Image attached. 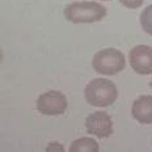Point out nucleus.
<instances>
[{"mask_svg": "<svg viewBox=\"0 0 152 152\" xmlns=\"http://www.w3.org/2000/svg\"><path fill=\"white\" fill-rule=\"evenodd\" d=\"M87 102L96 107H106L113 105L118 99L117 85L109 79L97 77L91 80L84 89Z\"/></svg>", "mask_w": 152, "mask_h": 152, "instance_id": "nucleus-1", "label": "nucleus"}, {"mask_svg": "<svg viewBox=\"0 0 152 152\" xmlns=\"http://www.w3.org/2000/svg\"><path fill=\"white\" fill-rule=\"evenodd\" d=\"M107 11L96 1H75L64 8V16L74 24H92L101 21Z\"/></svg>", "mask_w": 152, "mask_h": 152, "instance_id": "nucleus-2", "label": "nucleus"}, {"mask_svg": "<svg viewBox=\"0 0 152 152\" xmlns=\"http://www.w3.org/2000/svg\"><path fill=\"white\" fill-rule=\"evenodd\" d=\"M94 71L100 75L113 76L121 72L126 66V58L119 50L109 47L94 54L92 61Z\"/></svg>", "mask_w": 152, "mask_h": 152, "instance_id": "nucleus-3", "label": "nucleus"}, {"mask_svg": "<svg viewBox=\"0 0 152 152\" xmlns=\"http://www.w3.org/2000/svg\"><path fill=\"white\" fill-rule=\"evenodd\" d=\"M67 105V97L59 91L45 92L37 99V110L43 115H61Z\"/></svg>", "mask_w": 152, "mask_h": 152, "instance_id": "nucleus-4", "label": "nucleus"}, {"mask_svg": "<svg viewBox=\"0 0 152 152\" xmlns=\"http://www.w3.org/2000/svg\"><path fill=\"white\" fill-rule=\"evenodd\" d=\"M85 130L88 134L94 135L100 139L109 138L113 134L112 117L102 110L92 113L85 119Z\"/></svg>", "mask_w": 152, "mask_h": 152, "instance_id": "nucleus-5", "label": "nucleus"}, {"mask_svg": "<svg viewBox=\"0 0 152 152\" xmlns=\"http://www.w3.org/2000/svg\"><path fill=\"white\" fill-rule=\"evenodd\" d=\"M130 66L139 75H152V47L138 45L129 54Z\"/></svg>", "mask_w": 152, "mask_h": 152, "instance_id": "nucleus-6", "label": "nucleus"}, {"mask_svg": "<svg viewBox=\"0 0 152 152\" xmlns=\"http://www.w3.org/2000/svg\"><path fill=\"white\" fill-rule=\"evenodd\" d=\"M131 114L139 123L151 125L152 123V96L143 94L134 101Z\"/></svg>", "mask_w": 152, "mask_h": 152, "instance_id": "nucleus-7", "label": "nucleus"}, {"mask_svg": "<svg viewBox=\"0 0 152 152\" xmlns=\"http://www.w3.org/2000/svg\"><path fill=\"white\" fill-rule=\"evenodd\" d=\"M100 150V145L96 140H93L92 138H80L77 140L72 142L69 145V152H97Z\"/></svg>", "mask_w": 152, "mask_h": 152, "instance_id": "nucleus-8", "label": "nucleus"}, {"mask_svg": "<svg viewBox=\"0 0 152 152\" xmlns=\"http://www.w3.org/2000/svg\"><path fill=\"white\" fill-rule=\"evenodd\" d=\"M140 25L148 36H152V4L145 7L140 13Z\"/></svg>", "mask_w": 152, "mask_h": 152, "instance_id": "nucleus-9", "label": "nucleus"}, {"mask_svg": "<svg viewBox=\"0 0 152 152\" xmlns=\"http://www.w3.org/2000/svg\"><path fill=\"white\" fill-rule=\"evenodd\" d=\"M144 0H119L122 5L127 7L130 9H135V8H139L142 4H143Z\"/></svg>", "mask_w": 152, "mask_h": 152, "instance_id": "nucleus-10", "label": "nucleus"}, {"mask_svg": "<svg viewBox=\"0 0 152 152\" xmlns=\"http://www.w3.org/2000/svg\"><path fill=\"white\" fill-rule=\"evenodd\" d=\"M64 151V147L59 143H50L49 145L46 147V151Z\"/></svg>", "mask_w": 152, "mask_h": 152, "instance_id": "nucleus-11", "label": "nucleus"}, {"mask_svg": "<svg viewBox=\"0 0 152 152\" xmlns=\"http://www.w3.org/2000/svg\"><path fill=\"white\" fill-rule=\"evenodd\" d=\"M150 87H151V88H152V80H151V81H150Z\"/></svg>", "mask_w": 152, "mask_h": 152, "instance_id": "nucleus-12", "label": "nucleus"}, {"mask_svg": "<svg viewBox=\"0 0 152 152\" xmlns=\"http://www.w3.org/2000/svg\"><path fill=\"white\" fill-rule=\"evenodd\" d=\"M102 1H110V0H102Z\"/></svg>", "mask_w": 152, "mask_h": 152, "instance_id": "nucleus-13", "label": "nucleus"}]
</instances>
